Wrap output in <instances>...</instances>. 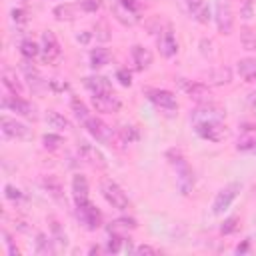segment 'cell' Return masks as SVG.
Returning <instances> with one entry per match:
<instances>
[{
    "label": "cell",
    "mask_w": 256,
    "mask_h": 256,
    "mask_svg": "<svg viewBox=\"0 0 256 256\" xmlns=\"http://www.w3.org/2000/svg\"><path fill=\"white\" fill-rule=\"evenodd\" d=\"M166 158L170 160V164L176 168V184H178V190L186 196L192 192L194 188V172L192 168L188 166V162L184 160L182 152L180 150H168L166 152Z\"/></svg>",
    "instance_id": "obj_1"
},
{
    "label": "cell",
    "mask_w": 256,
    "mask_h": 256,
    "mask_svg": "<svg viewBox=\"0 0 256 256\" xmlns=\"http://www.w3.org/2000/svg\"><path fill=\"white\" fill-rule=\"evenodd\" d=\"M100 192H102V196L106 198V202L112 206V208H116V210H126L128 208V196L124 194V190L114 182V180H110V178H102V182H100Z\"/></svg>",
    "instance_id": "obj_2"
},
{
    "label": "cell",
    "mask_w": 256,
    "mask_h": 256,
    "mask_svg": "<svg viewBox=\"0 0 256 256\" xmlns=\"http://www.w3.org/2000/svg\"><path fill=\"white\" fill-rule=\"evenodd\" d=\"M174 82L178 84V88H180L190 100H194V102H198V104H206V102L212 100L210 88H208L206 84H202V82H192V80H186V78H176Z\"/></svg>",
    "instance_id": "obj_3"
},
{
    "label": "cell",
    "mask_w": 256,
    "mask_h": 256,
    "mask_svg": "<svg viewBox=\"0 0 256 256\" xmlns=\"http://www.w3.org/2000/svg\"><path fill=\"white\" fill-rule=\"evenodd\" d=\"M76 216H78L80 224H84L88 230H96L102 224V214L90 200L76 202Z\"/></svg>",
    "instance_id": "obj_4"
},
{
    "label": "cell",
    "mask_w": 256,
    "mask_h": 256,
    "mask_svg": "<svg viewBox=\"0 0 256 256\" xmlns=\"http://www.w3.org/2000/svg\"><path fill=\"white\" fill-rule=\"evenodd\" d=\"M2 108H4V110H12V112H16V114H20V116H24V118H30V120H36V118H38V116H36V108H34L30 102H26L24 98L16 96V94L4 96V98H2Z\"/></svg>",
    "instance_id": "obj_5"
},
{
    "label": "cell",
    "mask_w": 256,
    "mask_h": 256,
    "mask_svg": "<svg viewBox=\"0 0 256 256\" xmlns=\"http://www.w3.org/2000/svg\"><path fill=\"white\" fill-rule=\"evenodd\" d=\"M194 126H196V134L202 136L204 140L220 142L226 138V126L222 124V120H206V122H198Z\"/></svg>",
    "instance_id": "obj_6"
},
{
    "label": "cell",
    "mask_w": 256,
    "mask_h": 256,
    "mask_svg": "<svg viewBox=\"0 0 256 256\" xmlns=\"http://www.w3.org/2000/svg\"><path fill=\"white\" fill-rule=\"evenodd\" d=\"M62 58V50L60 44L54 36L52 30H44L42 32V60L44 64H56Z\"/></svg>",
    "instance_id": "obj_7"
},
{
    "label": "cell",
    "mask_w": 256,
    "mask_h": 256,
    "mask_svg": "<svg viewBox=\"0 0 256 256\" xmlns=\"http://www.w3.org/2000/svg\"><path fill=\"white\" fill-rule=\"evenodd\" d=\"M84 126H86V130L98 140V142H104V144H110L112 146V142H114V130L106 124V122H102L100 118H96V116H90L86 122H84Z\"/></svg>",
    "instance_id": "obj_8"
},
{
    "label": "cell",
    "mask_w": 256,
    "mask_h": 256,
    "mask_svg": "<svg viewBox=\"0 0 256 256\" xmlns=\"http://www.w3.org/2000/svg\"><path fill=\"white\" fill-rule=\"evenodd\" d=\"M146 96H148V100H150L154 106H158L160 110H168V112H172V110H176V108H178L176 96H174L170 90H162V88H148V90H146Z\"/></svg>",
    "instance_id": "obj_9"
},
{
    "label": "cell",
    "mask_w": 256,
    "mask_h": 256,
    "mask_svg": "<svg viewBox=\"0 0 256 256\" xmlns=\"http://www.w3.org/2000/svg\"><path fill=\"white\" fill-rule=\"evenodd\" d=\"M238 192H240V184H238V182H232V184L224 186V188L216 194V198H214V202H212V212H214V214H222V212L234 202V198L238 196Z\"/></svg>",
    "instance_id": "obj_10"
},
{
    "label": "cell",
    "mask_w": 256,
    "mask_h": 256,
    "mask_svg": "<svg viewBox=\"0 0 256 256\" xmlns=\"http://www.w3.org/2000/svg\"><path fill=\"white\" fill-rule=\"evenodd\" d=\"M92 106L96 112L102 114H114L120 110V100L114 96V92H102V94H92Z\"/></svg>",
    "instance_id": "obj_11"
},
{
    "label": "cell",
    "mask_w": 256,
    "mask_h": 256,
    "mask_svg": "<svg viewBox=\"0 0 256 256\" xmlns=\"http://www.w3.org/2000/svg\"><path fill=\"white\" fill-rule=\"evenodd\" d=\"M158 50L164 58H172L176 52H178V42L174 38V32H172V26H164L160 30V36H158Z\"/></svg>",
    "instance_id": "obj_12"
},
{
    "label": "cell",
    "mask_w": 256,
    "mask_h": 256,
    "mask_svg": "<svg viewBox=\"0 0 256 256\" xmlns=\"http://www.w3.org/2000/svg\"><path fill=\"white\" fill-rule=\"evenodd\" d=\"M224 116H226V112L220 106L206 102V104H198V108L192 114V120H194V124H198V122H206V120H222Z\"/></svg>",
    "instance_id": "obj_13"
},
{
    "label": "cell",
    "mask_w": 256,
    "mask_h": 256,
    "mask_svg": "<svg viewBox=\"0 0 256 256\" xmlns=\"http://www.w3.org/2000/svg\"><path fill=\"white\" fill-rule=\"evenodd\" d=\"M0 124H2V132L8 138H16V140H28V138H32L30 128H26L22 122H16V120H12L8 116H2Z\"/></svg>",
    "instance_id": "obj_14"
},
{
    "label": "cell",
    "mask_w": 256,
    "mask_h": 256,
    "mask_svg": "<svg viewBox=\"0 0 256 256\" xmlns=\"http://www.w3.org/2000/svg\"><path fill=\"white\" fill-rule=\"evenodd\" d=\"M216 26H218L220 34H230L232 26H234L232 10L224 0H218V4H216Z\"/></svg>",
    "instance_id": "obj_15"
},
{
    "label": "cell",
    "mask_w": 256,
    "mask_h": 256,
    "mask_svg": "<svg viewBox=\"0 0 256 256\" xmlns=\"http://www.w3.org/2000/svg\"><path fill=\"white\" fill-rule=\"evenodd\" d=\"M112 16H114L122 26H134V24H138V20H140L138 12L130 10L122 0H118V2L112 6Z\"/></svg>",
    "instance_id": "obj_16"
},
{
    "label": "cell",
    "mask_w": 256,
    "mask_h": 256,
    "mask_svg": "<svg viewBox=\"0 0 256 256\" xmlns=\"http://www.w3.org/2000/svg\"><path fill=\"white\" fill-rule=\"evenodd\" d=\"M78 152H80V156H82L84 160H88L90 164H94V166H98V168H106V158H104V154H102L96 146H92L90 142H80V144H78Z\"/></svg>",
    "instance_id": "obj_17"
},
{
    "label": "cell",
    "mask_w": 256,
    "mask_h": 256,
    "mask_svg": "<svg viewBox=\"0 0 256 256\" xmlns=\"http://www.w3.org/2000/svg\"><path fill=\"white\" fill-rule=\"evenodd\" d=\"M20 68H22V72H24V76L28 78V84H30V88L34 90V92H42L44 88H46V82H44V78L40 76V72L30 64V60L26 58V60H22L20 62Z\"/></svg>",
    "instance_id": "obj_18"
},
{
    "label": "cell",
    "mask_w": 256,
    "mask_h": 256,
    "mask_svg": "<svg viewBox=\"0 0 256 256\" xmlns=\"http://www.w3.org/2000/svg\"><path fill=\"white\" fill-rule=\"evenodd\" d=\"M84 86L92 92V94H102V92H112L110 80L106 76H86L84 78Z\"/></svg>",
    "instance_id": "obj_19"
},
{
    "label": "cell",
    "mask_w": 256,
    "mask_h": 256,
    "mask_svg": "<svg viewBox=\"0 0 256 256\" xmlns=\"http://www.w3.org/2000/svg\"><path fill=\"white\" fill-rule=\"evenodd\" d=\"M136 226H138V224H136L134 218H128V216H124V218H116L114 222H110V226H108V234H116V236H124V238H126L128 230H134Z\"/></svg>",
    "instance_id": "obj_20"
},
{
    "label": "cell",
    "mask_w": 256,
    "mask_h": 256,
    "mask_svg": "<svg viewBox=\"0 0 256 256\" xmlns=\"http://www.w3.org/2000/svg\"><path fill=\"white\" fill-rule=\"evenodd\" d=\"M2 84L10 90V94H16V96H22V92H24V88H22V82L18 80V76H16V72L12 70V68H4L2 70Z\"/></svg>",
    "instance_id": "obj_21"
},
{
    "label": "cell",
    "mask_w": 256,
    "mask_h": 256,
    "mask_svg": "<svg viewBox=\"0 0 256 256\" xmlns=\"http://www.w3.org/2000/svg\"><path fill=\"white\" fill-rule=\"evenodd\" d=\"M132 60H134L138 70H146L152 64V52L148 48L136 44V46H132Z\"/></svg>",
    "instance_id": "obj_22"
},
{
    "label": "cell",
    "mask_w": 256,
    "mask_h": 256,
    "mask_svg": "<svg viewBox=\"0 0 256 256\" xmlns=\"http://www.w3.org/2000/svg\"><path fill=\"white\" fill-rule=\"evenodd\" d=\"M72 194H74V202L88 200V180L82 174H74V178H72Z\"/></svg>",
    "instance_id": "obj_23"
},
{
    "label": "cell",
    "mask_w": 256,
    "mask_h": 256,
    "mask_svg": "<svg viewBox=\"0 0 256 256\" xmlns=\"http://www.w3.org/2000/svg\"><path fill=\"white\" fill-rule=\"evenodd\" d=\"M208 80L216 86H222V84H230L232 82V70L228 66H218V68H212L208 72Z\"/></svg>",
    "instance_id": "obj_24"
},
{
    "label": "cell",
    "mask_w": 256,
    "mask_h": 256,
    "mask_svg": "<svg viewBox=\"0 0 256 256\" xmlns=\"http://www.w3.org/2000/svg\"><path fill=\"white\" fill-rule=\"evenodd\" d=\"M238 74L246 82H254L256 80V58H242L238 62Z\"/></svg>",
    "instance_id": "obj_25"
},
{
    "label": "cell",
    "mask_w": 256,
    "mask_h": 256,
    "mask_svg": "<svg viewBox=\"0 0 256 256\" xmlns=\"http://www.w3.org/2000/svg\"><path fill=\"white\" fill-rule=\"evenodd\" d=\"M110 62V52L106 48H94L90 52V66L96 70V68H102Z\"/></svg>",
    "instance_id": "obj_26"
},
{
    "label": "cell",
    "mask_w": 256,
    "mask_h": 256,
    "mask_svg": "<svg viewBox=\"0 0 256 256\" xmlns=\"http://www.w3.org/2000/svg\"><path fill=\"white\" fill-rule=\"evenodd\" d=\"M42 186H44V190H48V194L52 198H56V200L62 198V184H60V180L56 176H44Z\"/></svg>",
    "instance_id": "obj_27"
},
{
    "label": "cell",
    "mask_w": 256,
    "mask_h": 256,
    "mask_svg": "<svg viewBox=\"0 0 256 256\" xmlns=\"http://www.w3.org/2000/svg\"><path fill=\"white\" fill-rule=\"evenodd\" d=\"M46 122H48L52 128H58V130H68V128H70L68 118H64L62 114H58V112H54V110H48V112H46Z\"/></svg>",
    "instance_id": "obj_28"
},
{
    "label": "cell",
    "mask_w": 256,
    "mask_h": 256,
    "mask_svg": "<svg viewBox=\"0 0 256 256\" xmlns=\"http://www.w3.org/2000/svg\"><path fill=\"white\" fill-rule=\"evenodd\" d=\"M54 16H56V20H60V22H70V20H74V16H76V8H74L72 4H60V6L54 8Z\"/></svg>",
    "instance_id": "obj_29"
},
{
    "label": "cell",
    "mask_w": 256,
    "mask_h": 256,
    "mask_svg": "<svg viewBox=\"0 0 256 256\" xmlns=\"http://www.w3.org/2000/svg\"><path fill=\"white\" fill-rule=\"evenodd\" d=\"M40 52H42V48H40L34 40H22V42H20V54H22L24 58L32 60V58H36Z\"/></svg>",
    "instance_id": "obj_30"
},
{
    "label": "cell",
    "mask_w": 256,
    "mask_h": 256,
    "mask_svg": "<svg viewBox=\"0 0 256 256\" xmlns=\"http://www.w3.org/2000/svg\"><path fill=\"white\" fill-rule=\"evenodd\" d=\"M118 136H120V142L122 144H132V142H136L140 138V132H138V128L126 124V126H122L118 130Z\"/></svg>",
    "instance_id": "obj_31"
},
{
    "label": "cell",
    "mask_w": 256,
    "mask_h": 256,
    "mask_svg": "<svg viewBox=\"0 0 256 256\" xmlns=\"http://www.w3.org/2000/svg\"><path fill=\"white\" fill-rule=\"evenodd\" d=\"M70 106H72V112H74V116L84 124L88 118H90V112H88V108L84 106V102L82 100H78V98H72L70 100Z\"/></svg>",
    "instance_id": "obj_32"
},
{
    "label": "cell",
    "mask_w": 256,
    "mask_h": 256,
    "mask_svg": "<svg viewBox=\"0 0 256 256\" xmlns=\"http://www.w3.org/2000/svg\"><path fill=\"white\" fill-rule=\"evenodd\" d=\"M240 44L246 50H254L256 48V32L250 30V28H242L240 30Z\"/></svg>",
    "instance_id": "obj_33"
},
{
    "label": "cell",
    "mask_w": 256,
    "mask_h": 256,
    "mask_svg": "<svg viewBox=\"0 0 256 256\" xmlns=\"http://www.w3.org/2000/svg\"><path fill=\"white\" fill-rule=\"evenodd\" d=\"M42 144H44L46 150H58V148L64 144V140H62V136H58V134H44V136H42Z\"/></svg>",
    "instance_id": "obj_34"
},
{
    "label": "cell",
    "mask_w": 256,
    "mask_h": 256,
    "mask_svg": "<svg viewBox=\"0 0 256 256\" xmlns=\"http://www.w3.org/2000/svg\"><path fill=\"white\" fill-rule=\"evenodd\" d=\"M94 36H96V40H100V42H108V40H110V30H108L106 22H96V24H94Z\"/></svg>",
    "instance_id": "obj_35"
},
{
    "label": "cell",
    "mask_w": 256,
    "mask_h": 256,
    "mask_svg": "<svg viewBox=\"0 0 256 256\" xmlns=\"http://www.w3.org/2000/svg\"><path fill=\"white\" fill-rule=\"evenodd\" d=\"M238 224H240V218H238V216H230V218H226V220L222 222L220 232H222V234H232V232L238 230Z\"/></svg>",
    "instance_id": "obj_36"
},
{
    "label": "cell",
    "mask_w": 256,
    "mask_h": 256,
    "mask_svg": "<svg viewBox=\"0 0 256 256\" xmlns=\"http://www.w3.org/2000/svg\"><path fill=\"white\" fill-rule=\"evenodd\" d=\"M236 148L242 152H256V136H246V138L238 140Z\"/></svg>",
    "instance_id": "obj_37"
},
{
    "label": "cell",
    "mask_w": 256,
    "mask_h": 256,
    "mask_svg": "<svg viewBox=\"0 0 256 256\" xmlns=\"http://www.w3.org/2000/svg\"><path fill=\"white\" fill-rule=\"evenodd\" d=\"M240 16L250 20L254 16V0H240Z\"/></svg>",
    "instance_id": "obj_38"
},
{
    "label": "cell",
    "mask_w": 256,
    "mask_h": 256,
    "mask_svg": "<svg viewBox=\"0 0 256 256\" xmlns=\"http://www.w3.org/2000/svg\"><path fill=\"white\" fill-rule=\"evenodd\" d=\"M122 240H124V236H116V234H110V240H108V244H106V250H108V252H112V254L120 252Z\"/></svg>",
    "instance_id": "obj_39"
},
{
    "label": "cell",
    "mask_w": 256,
    "mask_h": 256,
    "mask_svg": "<svg viewBox=\"0 0 256 256\" xmlns=\"http://www.w3.org/2000/svg\"><path fill=\"white\" fill-rule=\"evenodd\" d=\"M192 16H194V18H196L200 24H208V22H210V8L204 4V6H202V8H198V10H196Z\"/></svg>",
    "instance_id": "obj_40"
},
{
    "label": "cell",
    "mask_w": 256,
    "mask_h": 256,
    "mask_svg": "<svg viewBox=\"0 0 256 256\" xmlns=\"http://www.w3.org/2000/svg\"><path fill=\"white\" fill-rule=\"evenodd\" d=\"M80 8L84 12H96L102 8V0H80Z\"/></svg>",
    "instance_id": "obj_41"
},
{
    "label": "cell",
    "mask_w": 256,
    "mask_h": 256,
    "mask_svg": "<svg viewBox=\"0 0 256 256\" xmlns=\"http://www.w3.org/2000/svg\"><path fill=\"white\" fill-rule=\"evenodd\" d=\"M116 78H118V82H120L122 86H130V84H132V74H130L128 68H120V70L116 72Z\"/></svg>",
    "instance_id": "obj_42"
},
{
    "label": "cell",
    "mask_w": 256,
    "mask_h": 256,
    "mask_svg": "<svg viewBox=\"0 0 256 256\" xmlns=\"http://www.w3.org/2000/svg\"><path fill=\"white\" fill-rule=\"evenodd\" d=\"M4 196L10 198V200H20V198H22V192H20L18 188H14L12 184H6V186H4Z\"/></svg>",
    "instance_id": "obj_43"
},
{
    "label": "cell",
    "mask_w": 256,
    "mask_h": 256,
    "mask_svg": "<svg viewBox=\"0 0 256 256\" xmlns=\"http://www.w3.org/2000/svg\"><path fill=\"white\" fill-rule=\"evenodd\" d=\"M12 20H14L16 24H24V22H26V12H24L22 8H14V10H12Z\"/></svg>",
    "instance_id": "obj_44"
},
{
    "label": "cell",
    "mask_w": 256,
    "mask_h": 256,
    "mask_svg": "<svg viewBox=\"0 0 256 256\" xmlns=\"http://www.w3.org/2000/svg\"><path fill=\"white\" fill-rule=\"evenodd\" d=\"M134 252H136V254H140V256H144V254H158V250H156L154 246H148V244H142V246H138Z\"/></svg>",
    "instance_id": "obj_45"
},
{
    "label": "cell",
    "mask_w": 256,
    "mask_h": 256,
    "mask_svg": "<svg viewBox=\"0 0 256 256\" xmlns=\"http://www.w3.org/2000/svg\"><path fill=\"white\" fill-rule=\"evenodd\" d=\"M52 90H58V92H62V90H68V82H60V80H50V84H48Z\"/></svg>",
    "instance_id": "obj_46"
},
{
    "label": "cell",
    "mask_w": 256,
    "mask_h": 256,
    "mask_svg": "<svg viewBox=\"0 0 256 256\" xmlns=\"http://www.w3.org/2000/svg\"><path fill=\"white\" fill-rule=\"evenodd\" d=\"M186 6L190 8V12L194 14L198 8H202L204 6V0H186Z\"/></svg>",
    "instance_id": "obj_47"
},
{
    "label": "cell",
    "mask_w": 256,
    "mask_h": 256,
    "mask_svg": "<svg viewBox=\"0 0 256 256\" xmlns=\"http://www.w3.org/2000/svg\"><path fill=\"white\" fill-rule=\"evenodd\" d=\"M130 10H134V12H140V8H142V4L138 2V0H122Z\"/></svg>",
    "instance_id": "obj_48"
},
{
    "label": "cell",
    "mask_w": 256,
    "mask_h": 256,
    "mask_svg": "<svg viewBox=\"0 0 256 256\" xmlns=\"http://www.w3.org/2000/svg\"><path fill=\"white\" fill-rule=\"evenodd\" d=\"M248 246H250V244H248V240H244V242L236 248V254H244V252H248Z\"/></svg>",
    "instance_id": "obj_49"
},
{
    "label": "cell",
    "mask_w": 256,
    "mask_h": 256,
    "mask_svg": "<svg viewBox=\"0 0 256 256\" xmlns=\"http://www.w3.org/2000/svg\"><path fill=\"white\" fill-rule=\"evenodd\" d=\"M90 40V34L86 32V34H78V42H82V44H86Z\"/></svg>",
    "instance_id": "obj_50"
},
{
    "label": "cell",
    "mask_w": 256,
    "mask_h": 256,
    "mask_svg": "<svg viewBox=\"0 0 256 256\" xmlns=\"http://www.w3.org/2000/svg\"><path fill=\"white\" fill-rule=\"evenodd\" d=\"M96 252H100V248H98V246H92V248H90V254H96Z\"/></svg>",
    "instance_id": "obj_51"
}]
</instances>
